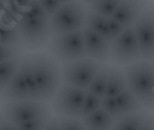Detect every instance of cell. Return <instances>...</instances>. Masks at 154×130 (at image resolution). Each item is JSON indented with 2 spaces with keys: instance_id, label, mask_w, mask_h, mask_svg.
<instances>
[{
  "instance_id": "6",
  "label": "cell",
  "mask_w": 154,
  "mask_h": 130,
  "mask_svg": "<svg viewBox=\"0 0 154 130\" xmlns=\"http://www.w3.org/2000/svg\"><path fill=\"white\" fill-rule=\"evenodd\" d=\"M18 29L21 35L22 47L36 51L42 50L48 44L52 36L48 18H32V20H19Z\"/></svg>"
},
{
  "instance_id": "28",
  "label": "cell",
  "mask_w": 154,
  "mask_h": 130,
  "mask_svg": "<svg viewBox=\"0 0 154 130\" xmlns=\"http://www.w3.org/2000/svg\"><path fill=\"white\" fill-rule=\"evenodd\" d=\"M19 55H21V47L7 46L0 43V62L15 58V57H19Z\"/></svg>"
},
{
  "instance_id": "32",
  "label": "cell",
  "mask_w": 154,
  "mask_h": 130,
  "mask_svg": "<svg viewBox=\"0 0 154 130\" xmlns=\"http://www.w3.org/2000/svg\"><path fill=\"white\" fill-rule=\"evenodd\" d=\"M8 10V0H0V11Z\"/></svg>"
},
{
  "instance_id": "1",
  "label": "cell",
  "mask_w": 154,
  "mask_h": 130,
  "mask_svg": "<svg viewBox=\"0 0 154 130\" xmlns=\"http://www.w3.org/2000/svg\"><path fill=\"white\" fill-rule=\"evenodd\" d=\"M26 55L30 62V68L37 83L38 91L42 94V100L45 102H51L57 90L62 85L59 62L51 54L38 51V50Z\"/></svg>"
},
{
  "instance_id": "10",
  "label": "cell",
  "mask_w": 154,
  "mask_h": 130,
  "mask_svg": "<svg viewBox=\"0 0 154 130\" xmlns=\"http://www.w3.org/2000/svg\"><path fill=\"white\" fill-rule=\"evenodd\" d=\"M143 60H154V4L143 10L134 24Z\"/></svg>"
},
{
  "instance_id": "19",
  "label": "cell",
  "mask_w": 154,
  "mask_h": 130,
  "mask_svg": "<svg viewBox=\"0 0 154 130\" xmlns=\"http://www.w3.org/2000/svg\"><path fill=\"white\" fill-rule=\"evenodd\" d=\"M19 68L22 71V75L25 78V82L28 85V89H29V94H30V100H37V101H43L42 100V94L38 91V87H37V83L35 80V76H33V72H32V68H30V62L28 60V55H22L21 58V64H19Z\"/></svg>"
},
{
  "instance_id": "17",
  "label": "cell",
  "mask_w": 154,
  "mask_h": 130,
  "mask_svg": "<svg viewBox=\"0 0 154 130\" xmlns=\"http://www.w3.org/2000/svg\"><path fill=\"white\" fill-rule=\"evenodd\" d=\"M127 87H128V85H127V79H125L124 71H121V69L117 68V67H110L109 80H107L105 96L116 97L119 93H121V91L125 90Z\"/></svg>"
},
{
  "instance_id": "22",
  "label": "cell",
  "mask_w": 154,
  "mask_h": 130,
  "mask_svg": "<svg viewBox=\"0 0 154 130\" xmlns=\"http://www.w3.org/2000/svg\"><path fill=\"white\" fill-rule=\"evenodd\" d=\"M18 20H32V18H50L47 15V13L44 11L43 6L38 3V0H33L28 4L26 7H23L22 10L17 14Z\"/></svg>"
},
{
  "instance_id": "36",
  "label": "cell",
  "mask_w": 154,
  "mask_h": 130,
  "mask_svg": "<svg viewBox=\"0 0 154 130\" xmlns=\"http://www.w3.org/2000/svg\"><path fill=\"white\" fill-rule=\"evenodd\" d=\"M0 14H2V11H0Z\"/></svg>"
},
{
  "instance_id": "20",
  "label": "cell",
  "mask_w": 154,
  "mask_h": 130,
  "mask_svg": "<svg viewBox=\"0 0 154 130\" xmlns=\"http://www.w3.org/2000/svg\"><path fill=\"white\" fill-rule=\"evenodd\" d=\"M21 58L22 57L19 55V57H15V58L0 62V96L4 91L6 86L8 85V82L11 80V78L14 76V73L17 72V69L19 68Z\"/></svg>"
},
{
  "instance_id": "9",
  "label": "cell",
  "mask_w": 154,
  "mask_h": 130,
  "mask_svg": "<svg viewBox=\"0 0 154 130\" xmlns=\"http://www.w3.org/2000/svg\"><path fill=\"white\" fill-rule=\"evenodd\" d=\"M110 58L113 62L119 65H129L142 58L140 49H139L138 37L135 33V28L127 26L122 33L110 46Z\"/></svg>"
},
{
  "instance_id": "8",
  "label": "cell",
  "mask_w": 154,
  "mask_h": 130,
  "mask_svg": "<svg viewBox=\"0 0 154 130\" xmlns=\"http://www.w3.org/2000/svg\"><path fill=\"white\" fill-rule=\"evenodd\" d=\"M87 90L72 85H61L51 100L52 109L59 116L80 118Z\"/></svg>"
},
{
  "instance_id": "13",
  "label": "cell",
  "mask_w": 154,
  "mask_h": 130,
  "mask_svg": "<svg viewBox=\"0 0 154 130\" xmlns=\"http://www.w3.org/2000/svg\"><path fill=\"white\" fill-rule=\"evenodd\" d=\"M113 129L116 130H146L154 129V115L142 112V109L132 114L120 116L114 122Z\"/></svg>"
},
{
  "instance_id": "27",
  "label": "cell",
  "mask_w": 154,
  "mask_h": 130,
  "mask_svg": "<svg viewBox=\"0 0 154 130\" xmlns=\"http://www.w3.org/2000/svg\"><path fill=\"white\" fill-rule=\"evenodd\" d=\"M59 122V129L62 130H81L85 129L83 120H79V118L72 116H61L58 119Z\"/></svg>"
},
{
  "instance_id": "25",
  "label": "cell",
  "mask_w": 154,
  "mask_h": 130,
  "mask_svg": "<svg viewBox=\"0 0 154 130\" xmlns=\"http://www.w3.org/2000/svg\"><path fill=\"white\" fill-rule=\"evenodd\" d=\"M124 29H125V28L121 25V24L117 22V21L113 20L112 17H110V18H107V24H106L105 32H103L102 36L105 37V39L109 40L110 43H112L113 40H116L120 35H121Z\"/></svg>"
},
{
  "instance_id": "14",
  "label": "cell",
  "mask_w": 154,
  "mask_h": 130,
  "mask_svg": "<svg viewBox=\"0 0 154 130\" xmlns=\"http://www.w3.org/2000/svg\"><path fill=\"white\" fill-rule=\"evenodd\" d=\"M0 97L4 101H15V100H30V94H29L28 85L25 82V78L22 75L21 68L17 69L11 80L8 82V85L6 86L4 91L2 93Z\"/></svg>"
},
{
  "instance_id": "3",
  "label": "cell",
  "mask_w": 154,
  "mask_h": 130,
  "mask_svg": "<svg viewBox=\"0 0 154 130\" xmlns=\"http://www.w3.org/2000/svg\"><path fill=\"white\" fill-rule=\"evenodd\" d=\"M47 51L59 64H66L87 57L83 29L52 35L47 44Z\"/></svg>"
},
{
  "instance_id": "26",
  "label": "cell",
  "mask_w": 154,
  "mask_h": 130,
  "mask_svg": "<svg viewBox=\"0 0 154 130\" xmlns=\"http://www.w3.org/2000/svg\"><path fill=\"white\" fill-rule=\"evenodd\" d=\"M50 116H40V118H35V119L26 120L22 123L17 125L18 130H38V129H44L45 125L48 123Z\"/></svg>"
},
{
  "instance_id": "33",
  "label": "cell",
  "mask_w": 154,
  "mask_h": 130,
  "mask_svg": "<svg viewBox=\"0 0 154 130\" xmlns=\"http://www.w3.org/2000/svg\"><path fill=\"white\" fill-rule=\"evenodd\" d=\"M61 4H66V3H70V2H73V0H58Z\"/></svg>"
},
{
  "instance_id": "16",
  "label": "cell",
  "mask_w": 154,
  "mask_h": 130,
  "mask_svg": "<svg viewBox=\"0 0 154 130\" xmlns=\"http://www.w3.org/2000/svg\"><path fill=\"white\" fill-rule=\"evenodd\" d=\"M114 98H116V102H117V107H119V112L121 116L132 114V112H136V111L143 108L142 104L139 102V100L135 97V94L128 87L125 89V90H122L121 93H119Z\"/></svg>"
},
{
  "instance_id": "18",
  "label": "cell",
  "mask_w": 154,
  "mask_h": 130,
  "mask_svg": "<svg viewBox=\"0 0 154 130\" xmlns=\"http://www.w3.org/2000/svg\"><path fill=\"white\" fill-rule=\"evenodd\" d=\"M109 73H110V67L109 65H100L99 71L96 72L95 78L90 83L87 91H90L92 94L98 96V97H105L106 93V86H107V80H109Z\"/></svg>"
},
{
  "instance_id": "5",
  "label": "cell",
  "mask_w": 154,
  "mask_h": 130,
  "mask_svg": "<svg viewBox=\"0 0 154 130\" xmlns=\"http://www.w3.org/2000/svg\"><path fill=\"white\" fill-rule=\"evenodd\" d=\"M2 112H3L4 119L10 120L15 126L22 122H26V120L35 119V118L51 115V109L47 102L37 100L6 101L2 105Z\"/></svg>"
},
{
  "instance_id": "30",
  "label": "cell",
  "mask_w": 154,
  "mask_h": 130,
  "mask_svg": "<svg viewBox=\"0 0 154 130\" xmlns=\"http://www.w3.org/2000/svg\"><path fill=\"white\" fill-rule=\"evenodd\" d=\"M38 3L43 6V8H44V11L47 13L48 17H51L62 6L58 0H38Z\"/></svg>"
},
{
  "instance_id": "11",
  "label": "cell",
  "mask_w": 154,
  "mask_h": 130,
  "mask_svg": "<svg viewBox=\"0 0 154 130\" xmlns=\"http://www.w3.org/2000/svg\"><path fill=\"white\" fill-rule=\"evenodd\" d=\"M84 33V43H85V53L87 57L95 60L98 62H106L110 58V46L112 43L105 39L98 32L83 28Z\"/></svg>"
},
{
  "instance_id": "29",
  "label": "cell",
  "mask_w": 154,
  "mask_h": 130,
  "mask_svg": "<svg viewBox=\"0 0 154 130\" xmlns=\"http://www.w3.org/2000/svg\"><path fill=\"white\" fill-rule=\"evenodd\" d=\"M102 108L110 114L114 119H119L121 115L119 112V107H117V102H116V98L114 97H110V96H105L102 97Z\"/></svg>"
},
{
  "instance_id": "23",
  "label": "cell",
  "mask_w": 154,
  "mask_h": 130,
  "mask_svg": "<svg viewBox=\"0 0 154 130\" xmlns=\"http://www.w3.org/2000/svg\"><path fill=\"white\" fill-rule=\"evenodd\" d=\"M106 24H107V18L98 13H94V11H87V17H85V25L84 28H88V29L94 31V32H98L99 35H103L106 28Z\"/></svg>"
},
{
  "instance_id": "4",
  "label": "cell",
  "mask_w": 154,
  "mask_h": 130,
  "mask_svg": "<svg viewBox=\"0 0 154 130\" xmlns=\"http://www.w3.org/2000/svg\"><path fill=\"white\" fill-rule=\"evenodd\" d=\"M87 8L83 2H70L62 4L48 20L52 35L58 33L73 32L77 29H83L85 25Z\"/></svg>"
},
{
  "instance_id": "37",
  "label": "cell",
  "mask_w": 154,
  "mask_h": 130,
  "mask_svg": "<svg viewBox=\"0 0 154 130\" xmlns=\"http://www.w3.org/2000/svg\"><path fill=\"white\" fill-rule=\"evenodd\" d=\"M153 67H154V64H153Z\"/></svg>"
},
{
  "instance_id": "12",
  "label": "cell",
  "mask_w": 154,
  "mask_h": 130,
  "mask_svg": "<svg viewBox=\"0 0 154 130\" xmlns=\"http://www.w3.org/2000/svg\"><path fill=\"white\" fill-rule=\"evenodd\" d=\"M146 4L147 0H121L112 18L120 22L124 28L132 26L146 8Z\"/></svg>"
},
{
  "instance_id": "35",
  "label": "cell",
  "mask_w": 154,
  "mask_h": 130,
  "mask_svg": "<svg viewBox=\"0 0 154 130\" xmlns=\"http://www.w3.org/2000/svg\"><path fill=\"white\" fill-rule=\"evenodd\" d=\"M2 120H3V112H2V107H0V123H2Z\"/></svg>"
},
{
  "instance_id": "2",
  "label": "cell",
  "mask_w": 154,
  "mask_h": 130,
  "mask_svg": "<svg viewBox=\"0 0 154 130\" xmlns=\"http://www.w3.org/2000/svg\"><path fill=\"white\" fill-rule=\"evenodd\" d=\"M128 89L143 108L154 111V67L147 60L127 65L124 71Z\"/></svg>"
},
{
  "instance_id": "15",
  "label": "cell",
  "mask_w": 154,
  "mask_h": 130,
  "mask_svg": "<svg viewBox=\"0 0 154 130\" xmlns=\"http://www.w3.org/2000/svg\"><path fill=\"white\" fill-rule=\"evenodd\" d=\"M83 123L85 126V129L91 130H103V129H110L113 127L116 119L110 114H107L102 107L99 109L91 112L90 115H87L85 118H83Z\"/></svg>"
},
{
  "instance_id": "31",
  "label": "cell",
  "mask_w": 154,
  "mask_h": 130,
  "mask_svg": "<svg viewBox=\"0 0 154 130\" xmlns=\"http://www.w3.org/2000/svg\"><path fill=\"white\" fill-rule=\"evenodd\" d=\"M30 2H33V0H8V10H11L17 15V14L22 10L23 7L28 6Z\"/></svg>"
},
{
  "instance_id": "7",
  "label": "cell",
  "mask_w": 154,
  "mask_h": 130,
  "mask_svg": "<svg viewBox=\"0 0 154 130\" xmlns=\"http://www.w3.org/2000/svg\"><path fill=\"white\" fill-rule=\"evenodd\" d=\"M99 68H100L99 62L88 58V57L62 64L61 67L62 83L87 90L90 83L92 82V79L95 78L96 72L99 71Z\"/></svg>"
},
{
  "instance_id": "21",
  "label": "cell",
  "mask_w": 154,
  "mask_h": 130,
  "mask_svg": "<svg viewBox=\"0 0 154 130\" xmlns=\"http://www.w3.org/2000/svg\"><path fill=\"white\" fill-rule=\"evenodd\" d=\"M120 3H121V0H94L90 3V10L100 14L106 18H110L117 10Z\"/></svg>"
},
{
  "instance_id": "24",
  "label": "cell",
  "mask_w": 154,
  "mask_h": 130,
  "mask_svg": "<svg viewBox=\"0 0 154 130\" xmlns=\"http://www.w3.org/2000/svg\"><path fill=\"white\" fill-rule=\"evenodd\" d=\"M100 107H102V98L92 94V93H90V91H87L85 98H84V102H83V108H81L80 119L85 118L87 115H90L94 111L99 109Z\"/></svg>"
},
{
  "instance_id": "34",
  "label": "cell",
  "mask_w": 154,
  "mask_h": 130,
  "mask_svg": "<svg viewBox=\"0 0 154 130\" xmlns=\"http://www.w3.org/2000/svg\"><path fill=\"white\" fill-rule=\"evenodd\" d=\"M81 2H83L84 4H90L91 2H94V0H81Z\"/></svg>"
}]
</instances>
